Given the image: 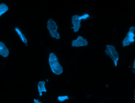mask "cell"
<instances>
[{
	"mask_svg": "<svg viewBox=\"0 0 135 103\" xmlns=\"http://www.w3.org/2000/svg\"><path fill=\"white\" fill-rule=\"evenodd\" d=\"M47 27L51 36L53 38H55L57 39H59L60 35L57 30L58 28L56 22L52 19H49L47 22Z\"/></svg>",
	"mask_w": 135,
	"mask_h": 103,
	"instance_id": "3",
	"label": "cell"
},
{
	"mask_svg": "<svg viewBox=\"0 0 135 103\" xmlns=\"http://www.w3.org/2000/svg\"><path fill=\"white\" fill-rule=\"evenodd\" d=\"M135 60L134 61V63H133V68L134 69V72H135Z\"/></svg>",
	"mask_w": 135,
	"mask_h": 103,
	"instance_id": "14",
	"label": "cell"
},
{
	"mask_svg": "<svg viewBox=\"0 0 135 103\" xmlns=\"http://www.w3.org/2000/svg\"><path fill=\"white\" fill-rule=\"evenodd\" d=\"M45 81H40L38 83L37 88L40 96H42V92H46L47 90L45 86Z\"/></svg>",
	"mask_w": 135,
	"mask_h": 103,
	"instance_id": "8",
	"label": "cell"
},
{
	"mask_svg": "<svg viewBox=\"0 0 135 103\" xmlns=\"http://www.w3.org/2000/svg\"><path fill=\"white\" fill-rule=\"evenodd\" d=\"M80 16L78 15H74L72 17V22L73 26L71 28L74 29L75 32L78 31L81 27V20L80 19Z\"/></svg>",
	"mask_w": 135,
	"mask_h": 103,
	"instance_id": "6",
	"label": "cell"
},
{
	"mask_svg": "<svg viewBox=\"0 0 135 103\" xmlns=\"http://www.w3.org/2000/svg\"></svg>",
	"mask_w": 135,
	"mask_h": 103,
	"instance_id": "15",
	"label": "cell"
},
{
	"mask_svg": "<svg viewBox=\"0 0 135 103\" xmlns=\"http://www.w3.org/2000/svg\"><path fill=\"white\" fill-rule=\"evenodd\" d=\"M8 9V6L5 3H2L0 4V17L6 12Z\"/></svg>",
	"mask_w": 135,
	"mask_h": 103,
	"instance_id": "10",
	"label": "cell"
},
{
	"mask_svg": "<svg viewBox=\"0 0 135 103\" xmlns=\"http://www.w3.org/2000/svg\"><path fill=\"white\" fill-rule=\"evenodd\" d=\"M69 99L68 96H60L58 97V99L60 102H63L66 99Z\"/></svg>",
	"mask_w": 135,
	"mask_h": 103,
	"instance_id": "11",
	"label": "cell"
},
{
	"mask_svg": "<svg viewBox=\"0 0 135 103\" xmlns=\"http://www.w3.org/2000/svg\"><path fill=\"white\" fill-rule=\"evenodd\" d=\"M135 30V27L134 26H132L130 28L129 31L123 41V47L129 45L131 43L134 41V32Z\"/></svg>",
	"mask_w": 135,
	"mask_h": 103,
	"instance_id": "4",
	"label": "cell"
},
{
	"mask_svg": "<svg viewBox=\"0 0 135 103\" xmlns=\"http://www.w3.org/2000/svg\"><path fill=\"white\" fill-rule=\"evenodd\" d=\"M34 103H42L38 100H36L35 99H34Z\"/></svg>",
	"mask_w": 135,
	"mask_h": 103,
	"instance_id": "13",
	"label": "cell"
},
{
	"mask_svg": "<svg viewBox=\"0 0 135 103\" xmlns=\"http://www.w3.org/2000/svg\"><path fill=\"white\" fill-rule=\"evenodd\" d=\"M105 52L112 60L114 66L117 67L119 58L118 52L115 47L112 45H107Z\"/></svg>",
	"mask_w": 135,
	"mask_h": 103,
	"instance_id": "2",
	"label": "cell"
},
{
	"mask_svg": "<svg viewBox=\"0 0 135 103\" xmlns=\"http://www.w3.org/2000/svg\"><path fill=\"white\" fill-rule=\"evenodd\" d=\"M88 44V43L87 40L80 36H78L76 39L73 40L71 42L72 45L73 47L86 46Z\"/></svg>",
	"mask_w": 135,
	"mask_h": 103,
	"instance_id": "5",
	"label": "cell"
},
{
	"mask_svg": "<svg viewBox=\"0 0 135 103\" xmlns=\"http://www.w3.org/2000/svg\"><path fill=\"white\" fill-rule=\"evenodd\" d=\"M89 17V15L88 14H85L82 16H80V19L81 20L82 19H86Z\"/></svg>",
	"mask_w": 135,
	"mask_h": 103,
	"instance_id": "12",
	"label": "cell"
},
{
	"mask_svg": "<svg viewBox=\"0 0 135 103\" xmlns=\"http://www.w3.org/2000/svg\"><path fill=\"white\" fill-rule=\"evenodd\" d=\"M15 30L20 37L22 42L27 45V40L26 38L25 37L24 35L22 33L20 30L17 27H16L15 28Z\"/></svg>",
	"mask_w": 135,
	"mask_h": 103,
	"instance_id": "9",
	"label": "cell"
},
{
	"mask_svg": "<svg viewBox=\"0 0 135 103\" xmlns=\"http://www.w3.org/2000/svg\"><path fill=\"white\" fill-rule=\"evenodd\" d=\"M49 64L52 72L57 75H60L63 72V69L58 61V59L53 53H50L49 59Z\"/></svg>",
	"mask_w": 135,
	"mask_h": 103,
	"instance_id": "1",
	"label": "cell"
},
{
	"mask_svg": "<svg viewBox=\"0 0 135 103\" xmlns=\"http://www.w3.org/2000/svg\"><path fill=\"white\" fill-rule=\"evenodd\" d=\"M9 53V50L4 43L0 41V55L6 57L8 55Z\"/></svg>",
	"mask_w": 135,
	"mask_h": 103,
	"instance_id": "7",
	"label": "cell"
}]
</instances>
